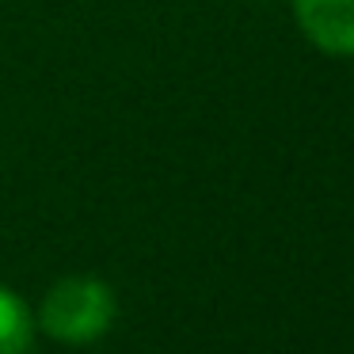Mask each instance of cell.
<instances>
[{
	"mask_svg": "<svg viewBox=\"0 0 354 354\" xmlns=\"http://www.w3.org/2000/svg\"><path fill=\"white\" fill-rule=\"evenodd\" d=\"M35 320L12 290L0 286V354H24L31 346Z\"/></svg>",
	"mask_w": 354,
	"mask_h": 354,
	"instance_id": "obj_3",
	"label": "cell"
},
{
	"mask_svg": "<svg viewBox=\"0 0 354 354\" xmlns=\"http://www.w3.org/2000/svg\"><path fill=\"white\" fill-rule=\"evenodd\" d=\"M293 16L320 54L354 57V0H293Z\"/></svg>",
	"mask_w": 354,
	"mask_h": 354,
	"instance_id": "obj_2",
	"label": "cell"
},
{
	"mask_svg": "<svg viewBox=\"0 0 354 354\" xmlns=\"http://www.w3.org/2000/svg\"><path fill=\"white\" fill-rule=\"evenodd\" d=\"M115 293L107 282L92 274H69L62 282H54V290L42 301V331L57 343L84 346L107 335V328L115 324Z\"/></svg>",
	"mask_w": 354,
	"mask_h": 354,
	"instance_id": "obj_1",
	"label": "cell"
}]
</instances>
